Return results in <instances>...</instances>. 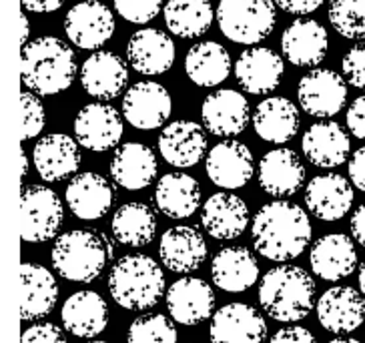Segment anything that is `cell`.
<instances>
[{"mask_svg": "<svg viewBox=\"0 0 365 343\" xmlns=\"http://www.w3.org/2000/svg\"><path fill=\"white\" fill-rule=\"evenodd\" d=\"M253 247L269 261L299 257L312 241V221L299 205L271 201L263 205L251 227Z\"/></svg>", "mask_w": 365, "mask_h": 343, "instance_id": "1", "label": "cell"}, {"mask_svg": "<svg viewBox=\"0 0 365 343\" xmlns=\"http://www.w3.org/2000/svg\"><path fill=\"white\" fill-rule=\"evenodd\" d=\"M76 56L61 39L41 36L22 46L21 76L29 91L51 97L66 91L76 78Z\"/></svg>", "mask_w": 365, "mask_h": 343, "instance_id": "2", "label": "cell"}, {"mask_svg": "<svg viewBox=\"0 0 365 343\" xmlns=\"http://www.w3.org/2000/svg\"><path fill=\"white\" fill-rule=\"evenodd\" d=\"M315 281L303 267L279 265L269 269L259 285L261 309L271 319L295 323L305 319L313 309Z\"/></svg>", "mask_w": 365, "mask_h": 343, "instance_id": "3", "label": "cell"}, {"mask_svg": "<svg viewBox=\"0 0 365 343\" xmlns=\"http://www.w3.org/2000/svg\"><path fill=\"white\" fill-rule=\"evenodd\" d=\"M108 291L115 303L125 309H150L165 293L163 269L145 253L125 255L108 273Z\"/></svg>", "mask_w": 365, "mask_h": 343, "instance_id": "4", "label": "cell"}, {"mask_svg": "<svg viewBox=\"0 0 365 343\" xmlns=\"http://www.w3.org/2000/svg\"><path fill=\"white\" fill-rule=\"evenodd\" d=\"M51 259L61 277L91 283L107 267L108 251L101 233L76 229L56 239Z\"/></svg>", "mask_w": 365, "mask_h": 343, "instance_id": "5", "label": "cell"}, {"mask_svg": "<svg viewBox=\"0 0 365 343\" xmlns=\"http://www.w3.org/2000/svg\"><path fill=\"white\" fill-rule=\"evenodd\" d=\"M275 0H221L217 22L225 39L235 44H259L275 29Z\"/></svg>", "mask_w": 365, "mask_h": 343, "instance_id": "6", "label": "cell"}, {"mask_svg": "<svg viewBox=\"0 0 365 343\" xmlns=\"http://www.w3.org/2000/svg\"><path fill=\"white\" fill-rule=\"evenodd\" d=\"M22 229L26 243L51 241L65 221V207L61 197L46 185H29L21 193Z\"/></svg>", "mask_w": 365, "mask_h": 343, "instance_id": "7", "label": "cell"}, {"mask_svg": "<svg viewBox=\"0 0 365 343\" xmlns=\"http://www.w3.org/2000/svg\"><path fill=\"white\" fill-rule=\"evenodd\" d=\"M297 101L309 117H335L347 101V83L335 71L315 68L299 81Z\"/></svg>", "mask_w": 365, "mask_h": 343, "instance_id": "8", "label": "cell"}, {"mask_svg": "<svg viewBox=\"0 0 365 343\" xmlns=\"http://www.w3.org/2000/svg\"><path fill=\"white\" fill-rule=\"evenodd\" d=\"M65 33L78 48L97 51L115 34V16L103 2L85 0L66 12Z\"/></svg>", "mask_w": 365, "mask_h": 343, "instance_id": "9", "label": "cell"}, {"mask_svg": "<svg viewBox=\"0 0 365 343\" xmlns=\"http://www.w3.org/2000/svg\"><path fill=\"white\" fill-rule=\"evenodd\" d=\"M205 171L213 185L233 191L245 187L251 181L255 173V159L247 145L235 139H227L209 149Z\"/></svg>", "mask_w": 365, "mask_h": 343, "instance_id": "10", "label": "cell"}, {"mask_svg": "<svg viewBox=\"0 0 365 343\" xmlns=\"http://www.w3.org/2000/svg\"><path fill=\"white\" fill-rule=\"evenodd\" d=\"M171 111L173 98L169 91L153 81L135 83L123 98V117L139 130L163 127L171 117Z\"/></svg>", "mask_w": 365, "mask_h": 343, "instance_id": "11", "label": "cell"}, {"mask_svg": "<svg viewBox=\"0 0 365 343\" xmlns=\"http://www.w3.org/2000/svg\"><path fill=\"white\" fill-rule=\"evenodd\" d=\"M317 319L325 332L349 335L365 322L364 295L349 285H337L323 293L317 301Z\"/></svg>", "mask_w": 365, "mask_h": 343, "instance_id": "12", "label": "cell"}, {"mask_svg": "<svg viewBox=\"0 0 365 343\" xmlns=\"http://www.w3.org/2000/svg\"><path fill=\"white\" fill-rule=\"evenodd\" d=\"M249 117L247 98L233 88H221L207 95L201 105L203 127L207 133L221 139H233L241 135L247 127Z\"/></svg>", "mask_w": 365, "mask_h": 343, "instance_id": "13", "label": "cell"}, {"mask_svg": "<svg viewBox=\"0 0 365 343\" xmlns=\"http://www.w3.org/2000/svg\"><path fill=\"white\" fill-rule=\"evenodd\" d=\"M123 118L110 105L91 103L75 117V137L81 147L95 153L115 149L123 137Z\"/></svg>", "mask_w": 365, "mask_h": 343, "instance_id": "14", "label": "cell"}, {"mask_svg": "<svg viewBox=\"0 0 365 343\" xmlns=\"http://www.w3.org/2000/svg\"><path fill=\"white\" fill-rule=\"evenodd\" d=\"M305 205L322 221H339L354 205V187L337 173L317 175L305 187Z\"/></svg>", "mask_w": 365, "mask_h": 343, "instance_id": "15", "label": "cell"}, {"mask_svg": "<svg viewBox=\"0 0 365 343\" xmlns=\"http://www.w3.org/2000/svg\"><path fill=\"white\" fill-rule=\"evenodd\" d=\"M209 337L211 342L259 343L267 337V322L253 305L229 303L215 311Z\"/></svg>", "mask_w": 365, "mask_h": 343, "instance_id": "16", "label": "cell"}, {"mask_svg": "<svg viewBox=\"0 0 365 343\" xmlns=\"http://www.w3.org/2000/svg\"><path fill=\"white\" fill-rule=\"evenodd\" d=\"M285 65L279 54L265 46H253L239 54L235 63L237 83L249 95H269L281 85Z\"/></svg>", "mask_w": 365, "mask_h": 343, "instance_id": "17", "label": "cell"}, {"mask_svg": "<svg viewBox=\"0 0 365 343\" xmlns=\"http://www.w3.org/2000/svg\"><path fill=\"white\" fill-rule=\"evenodd\" d=\"M78 140L63 133L46 135L36 143L33 150V163L43 181H65L75 175L83 163Z\"/></svg>", "mask_w": 365, "mask_h": 343, "instance_id": "18", "label": "cell"}, {"mask_svg": "<svg viewBox=\"0 0 365 343\" xmlns=\"http://www.w3.org/2000/svg\"><path fill=\"white\" fill-rule=\"evenodd\" d=\"M301 149L305 159L319 169H335L344 165L351 150V140L335 121H319L303 133Z\"/></svg>", "mask_w": 365, "mask_h": 343, "instance_id": "19", "label": "cell"}, {"mask_svg": "<svg viewBox=\"0 0 365 343\" xmlns=\"http://www.w3.org/2000/svg\"><path fill=\"white\" fill-rule=\"evenodd\" d=\"M108 171L118 187L127 191H140L155 181L159 173V163L149 145L130 140L115 150Z\"/></svg>", "mask_w": 365, "mask_h": 343, "instance_id": "20", "label": "cell"}, {"mask_svg": "<svg viewBox=\"0 0 365 343\" xmlns=\"http://www.w3.org/2000/svg\"><path fill=\"white\" fill-rule=\"evenodd\" d=\"M129 83V63L110 51L93 53L81 66V85L86 95L101 101L118 97Z\"/></svg>", "mask_w": 365, "mask_h": 343, "instance_id": "21", "label": "cell"}, {"mask_svg": "<svg viewBox=\"0 0 365 343\" xmlns=\"http://www.w3.org/2000/svg\"><path fill=\"white\" fill-rule=\"evenodd\" d=\"M127 63L139 75H163L175 63V43L159 29H140L127 43Z\"/></svg>", "mask_w": 365, "mask_h": 343, "instance_id": "22", "label": "cell"}, {"mask_svg": "<svg viewBox=\"0 0 365 343\" xmlns=\"http://www.w3.org/2000/svg\"><path fill=\"white\" fill-rule=\"evenodd\" d=\"M215 293L211 285L199 277H182L167 291L169 315L181 325H195L213 315Z\"/></svg>", "mask_w": 365, "mask_h": 343, "instance_id": "23", "label": "cell"}, {"mask_svg": "<svg viewBox=\"0 0 365 343\" xmlns=\"http://www.w3.org/2000/svg\"><path fill=\"white\" fill-rule=\"evenodd\" d=\"M199 123L175 121L159 135V153L177 169H191L207 153V135Z\"/></svg>", "mask_w": 365, "mask_h": 343, "instance_id": "24", "label": "cell"}, {"mask_svg": "<svg viewBox=\"0 0 365 343\" xmlns=\"http://www.w3.org/2000/svg\"><path fill=\"white\" fill-rule=\"evenodd\" d=\"M159 255L163 265L173 273H193L207 259L203 233L193 225L171 227L163 233Z\"/></svg>", "mask_w": 365, "mask_h": 343, "instance_id": "25", "label": "cell"}, {"mask_svg": "<svg viewBox=\"0 0 365 343\" xmlns=\"http://www.w3.org/2000/svg\"><path fill=\"white\" fill-rule=\"evenodd\" d=\"M66 203L76 219L95 221L110 211L115 203V189L113 185L97 173H78L66 187Z\"/></svg>", "mask_w": 365, "mask_h": 343, "instance_id": "26", "label": "cell"}, {"mask_svg": "<svg viewBox=\"0 0 365 343\" xmlns=\"http://www.w3.org/2000/svg\"><path fill=\"white\" fill-rule=\"evenodd\" d=\"M201 223L213 239L231 241L245 233L249 225L247 203L233 193L211 195L203 205Z\"/></svg>", "mask_w": 365, "mask_h": 343, "instance_id": "27", "label": "cell"}, {"mask_svg": "<svg viewBox=\"0 0 365 343\" xmlns=\"http://www.w3.org/2000/svg\"><path fill=\"white\" fill-rule=\"evenodd\" d=\"M329 48L325 26L312 19L291 22L281 36L283 56L295 66H317Z\"/></svg>", "mask_w": 365, "mask_h": 343, "instance_id": "28", "label": "cell"}, {"mask_svg": "<svg viewBox=\"0 0 365 343\" xmlns=\"http://www.w3.org/2000/svg\"><path fill=\"white\" fill-rule=\"evenodd\" d=\"M305 181V167L291 149H273L259 161V185L273 197H291Z\"/></svg>", "mask_w": 365, "mask_h": 343, "instance_id": "29", "label": "cell"}, {"mask_svg": "<svg viewBox=\"0 0 365 343\" xmlns=\"http://www.w3.org/2000/svg\"><path fill=\"white\" fill-rule=\"evenodd\" d=\"M61 319L75 337L93 339L107 329L108 305L95 291H76L63 305Z\"/></svg>", "mask_w": 365, "mask_h": 343, "instance_id": "30", "label": "cell"}, {"mask_svg": "<svg viewBox=\"0 0 365 343\" xmlns=\"http://www.w3.org/2000/svg\"><path fill=\"white\" fill-rule=\"evenodd\" d=\"M309 261L317 277L325 281H339L349 277L357 267V251L351 237L344 233H329L315 241Z\"/></svg>", "mask_w": 365, "mask_h": 343, "instance_id": "31", "label": "cell"}, {"mask_svg": "<svg viewBox=\"0 0 365 343\" xmlns=\"http://www.w3.org/2000/svg\"><path fill=\"white\" fill-rule=\"evenodd\" d=\"M211 275L219 290L227 293H243L257 283V257L247 247H225L213 257Z\"/></svg>", "mask_w": 365, "mask_h": 343, "instance_id": "32", "label": "cell"}, {"mask_svg": "<svg viewBox=\"0 0 365 343\" xmlns=\"http://www.w3.org/2000/svg\"><path fill=\"white\" fill-rule=\"evenodd\" d=\"M22 309L24 322H38L54 309L58 301V283L43 265L22 263Z\"/></svg>", "mask_w": 365, "mask_h": 343, "instance_id": "33", "label": "cell"}, {"mask_svg": "<svg viewBox=\"0 0 365 343\" xmlns=\"http://www.w3.org/2000/svg\"><path fill=\"white\" fill-rule=\"evenodd\" d=\"M155 205L169 219H189L201 205V187L187 173H167L157 183Z\"/></svg>", "mask_w": 365, "mask_h": 343, "instance_id": "34", "label": "cell"}, {"mask_svg": "<svg viewBox=\"0 0 365 343\" xmlns=\"http://www.w3.org/2000/svg\"><path fill=\"white\" fill-rule=\"evenodd\" d=\"M299 111L285 97L261 101L253 113V129L259 137L273 145H283L299 130Z\"/></svg>", "mask_w": 365, "mask_h": 343, "instance_id": "35", "label": "cell"}, {"mask_svg": "<svg viewBox=\"0 0 365 343\" xmlns=\"http://www.w3.org/2000/svg\"><path fill=\"white\" fill-rule=\"evenodd\" d=\"M185 73L197 86H217L231 73V56L223 44L203 41L193 44L185 58Z\"/></svg>", "mask_w": 365, "mask_h": 343, "instance_id": "36", "label": "cell"}, {"mask_svg": "<svg viewBox=\"0 0 365 343\" xmlns=\"http://www.w3.org/2000/svg\"><path fill=\"white\" fill-rule=\"evenodd\" d=\"M113 235L127 247L149 245L157 233V215L149 205L133 201L118 207L113 215Z\"/></svg>", "mask_w": 365, "mask_h": 343, "instance_id": "37", "label": "cell"}, {"mask_svg": "<svg viewBox=\"0 0 365 343\" xmlns=\"http://www.w3.org/2000/svg\"><path fill=\"white\" fill-rule=\"evenodd\" d=\"M167 29L179 39H197L213 24L209 0H169L163 9Z\"/></svg>", "mask_w": 365, "mask_h": 343, "instance_id": "38", "label": "cell"}, {"mask_svg": "<svg viewBox=\"0 0 365 343\" xmlns=\"http://www.w3.org/2000/svg\"><path fill=\"white\" fill-rule=\"evenodd\" d=\"M333 31L349 41H365V0H329Z\"/></svg>", "mask_w": 365, "mask_h": 343, "instance_id": "39", "label": "cell"}, {"mask_svg": "<svg viewBox=\"0 0 365 343\" xmlns=\"http://www.w3.org/2000/svg\"><path fill=\"white\" fill-rule=\"evenodd\" d=\"M175 319H169L161 313L140 315L130 323L127 339L130 343H175L179 333L175 327Z\"/></svg>", "mask_w": 365, "mask_h": 343, "instance_id": "40", "label": "cell"}, {"mask_svg": "<svg viewBox=\"0 0 365 343\" xmlns=\"http://www.w3.org/2000/svg\"><path fill=\"white\" fill-rule=\"evenodd\" d=\"M41 95H36L33 91H24L21 95L22 103V140H31L38 137V133H43L46 125V113H44Z\"/></svg>", "mask_w": 365, "mask_h": 343, "instance_id": "41", "label": "cell"}, {"mask_svg": "<svg viewBox=\"0 0 365 343\" xmlns=\"http://www.w3.org/2000/svg\"><path fill=\"white\" fill-rule=\"evenodd\" d=\"M163 0H115L118 16L133 24H147L161 12Z\"/></svg>", "mask_w": 365, "mask_h": 343, "instance_id": "42", "label": "cell"}, {"mask_svg": "<svg viewBox=\"0 0 365 343\" xmlns=\"http://www.w3.org/2000/svg\"><path fill=\"white\" fill-rule=\"evenodd\" d=\"M341 68H344L345 81L349 85H354L359 91H365V43L355 44L347 51Z\"/></svg>", "mask_w": 365, "mask_h": 343, "instance_id": "43", "label": "cell"}, {"mask_svg": "<svg viewBox=\"0 0 365 343\" xmlns=\"http://www.w3.org/2000/svg\"><path fill=\"white\" fill-rule=\"evenodd\" d=\"M21 342L33 343V342H66L65 332L61 327H56L54 323H38V325H31L26 332L21 335Z\"/></svg>", "mask_w": 365, "mask_h": 343, "instance_id": "44", "label": "cell"}, {"mask_svg": "<svg viewBox=\"0 0 365 343\" xmlns=\"http://www.w3.org/2000/svg\"><path fill=\"white\" fill-rule=\"evenodd\" d=\"M347 129L355 139L365 140V95L357 97L347 108Z\"/></svg>", "mask_w": 365, "mask_h": 343, "instance_id": "45", "label": "cell"}, {"mask_svg": "<svg viewBox=\"0 0 365 343\" xmlns=\"http://www.w3.org/2000/svg\"><path fill=\"white\" fill-rule=\"evenodd\" d=\"M273 343H313L315 342V335H313L309 329L305 327H299V325H291V327H285V329H279L277 333H273L271 337Z\"/></svg>", "mask_w": 365, "mask_h": 343, "instance_id": "46", "label": "cell"}, {"mask_svg": "<svg viewBox=\"0 0 365 343\" xmlns=\"http://www.w3.org/2000/svg\"><path fill=\"white\" fill-rule=\"evenodd\" d=\"M275 4L287 14L305 16V14H312V12L317 11L323 4V0H275Z\"/></svg>", "mask_w": 365, "mask_h": 343, "instance_id": "47", "label": "cell"}, {"mask_svg": "<svg viewBox=\"0 0 365 343\" xmlns=\"http://www.w3.org/2000/svg\"><path fill=\"white\" fill-rule=\"evenodd\" d=\"M347 169H349V179H351V183H354L359 191L365 193V147H359L351 155Z\"/></svg>", "mask_w": 365, "mask_h": 343, "instance_id": "48", "label": "cell"}, {"mask_svg": "<svg viewBox=\"0 0 365 343\" xmlns=\"http://www.w3.org/2000/svg\"><path fill=\"white\" fill-rule=\"evenodd\" d=\"M65 4V0H22V6L29 12L36 14H48V12L58 11Z\"/></svg>", "mask_w": 365, "mask_h": 343, "instance_id": "49", "label": "cell"}, {"mask_svg": "<svg viewBox=\"0 0 365 343\" xmlns=\"http://www.w3.org/2000/svg\"><path fill=\"white\" fill-rule=\"evenodd\" d=\"M349 227H351V235H354L355 241L361 247H365V203L355 209Z\"/></svg>", "mask_w": 365, "mask_h": 343, "instance_id": "50", "label": "cell"}, {"mask_svg": "<svg viewBox=\"0 0 365 343\" xmlns=\"http://www.w3.org/2000/svg\"><path fill=\"white\" fill-rule=\"evenodd\" d=\"M101 237H103V241H105V245H107L108 261H113V257H115V241H113L107 233H101Z\"/></svg>", "mask_w": 365, "mask_h": 343, "instance_id": "51", "label": "cell"}, {"mask_svg": "<svg viewBox=\"0 0 365 343\" xmlns=\"http://www.w3.org/2000/svg\"><path fill=\"white\" fill-rule=\"evenodd\" d=\"M21 21H22V26H24V33H22L21 36V44H26L29 36H31V24H29V19H26L24 14L21 16Z\"/></svg>", "mask_w": 365, "mask_h": 343, "instance_id": "52", "label": "cell"}, {"mask_svg": "<svg viewBox=\"0 0 365 343\" xmlns=\"http://www.w3.org/2000/svg\"><path fill=\"white\" fill-rule=\"evenodd\" d=\"M26 175H29V157H26L24 150H21V179L26 177Z\"/></svg>", "mask_w": 365, "mask_h": 343, "instance_id": "53", "label": "cell"}, {"mask_svg": "<svg viewBox=\"0 0 365 343\" xmlns=\"http://www.w3.org/2000/svg\"><path fill=\"white\" fill-rule=\"evenodd\" d=\"M331 343H357L355 337H347V335H337V337H333Z\"/></svg>", "mask_w": 365, "mask_h": 343, "instance_id": "54", "label": "cell"}, {"mask_svg": "<svg viewBox=\"0 0 365 343\" xmlns=\"http://www.w3.org/2000/svg\"><path fill=\"white\" fill-rule=\"evenodd\" d=\"M359 290H361V293L365 295V261L364 265L359 267Z\"/></svg>", "mask_w": 365, "mask_h": 343, "instance_id": "55", "label": "cell"}]
</instances>
